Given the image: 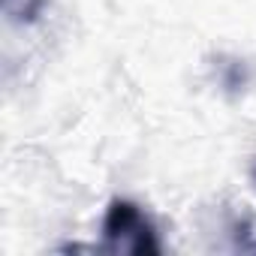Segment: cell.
<instances>
[{
    "label": "cell",
    "instance_id": "obj_1",
    "mask_svg": "<svg viewBox=\"0 0 256 256\" xmlns=\"http://www.w3.org/2000/svg\"><path fill=\"white\" fill-rule=\"evenodd\" d=\"M106 253H133V256H154L160 253V238L151 217L130 199H112L102 217V244Z\"/></svg>",
    "mask_w": 256,
    "mask_h": 256
},
{
    "label": "cell",
    "instance_id": "obj_2",
    "mask_svg": "<svg viewBox=\"0 0 256 256\" xmlns=\"http://www.w3.org/2000/svg\"><path fill=\"white\" fill-rule=\"evenodd\" d=\"M46 10V0H4V16L16 24H34Z\"/></svg>",
    "mask_w": 256,
    "mask_h": 256
},
{
    "label": "cell",
    "instance_id": "obj_3",
    "mask_svg": "<svg viewBox=\"0 0 256 256\" xmlns=\"http://www.w3.org/2000/svg\"><path fill=\"white\" fill-rule=\"evenodd\" d=\"M253 178H256V169H253Z\"/></svg>",
    "mask_w": 256,
    "mask_h": 256
}]
</instances>
